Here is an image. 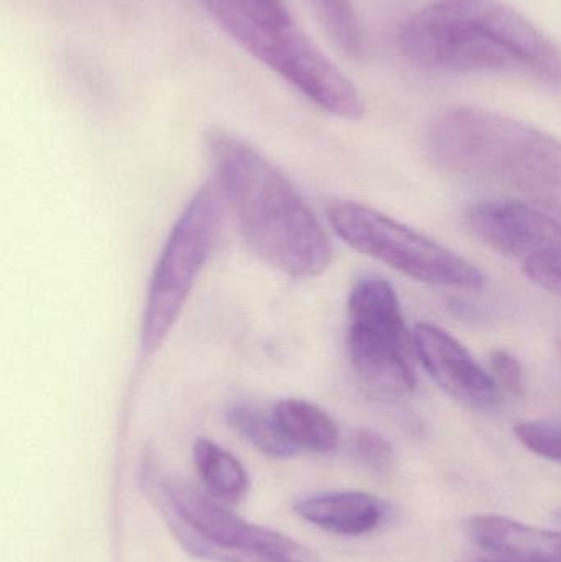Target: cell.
Segmentation results:
<instances>
[{
  "mask_svg": "<svg viewBox=\"0 0 561 562\" xmlns=\"http://www.w3.org/2000/svg\"><path fill=\"white\" fill-rule=\"evenodd\" d=\"M402 55L431 71L510 72L561 89V49L500 0H440L404 20Z\"/></svg>",
  "mask_w": 561,
  "mask_h": 562,
  "instance_id": "cell-1",
  "label": "cell"
},
{
  "mask_svg": "<svg viewBox=\"0 0 561 562\" xmlns=\"http://www.w3.org/2000/svg\"><path fill=\"white\" fill-rule=\"evenodd\" d=\"M206 150L250 249L295 279L325 273L333 257L328 234L292 181L227 132H207Z\"/></svg>",
  "mask_w": 561,
  "mask_h": 562,
  "instance_id": "cell-2",
  "label": "cell"
},
{
  "mask_svg": "<svg viewBox=\"0 0 561 562\" xmlns=\"http://www.w3.org/2000/svg\"><path fill=\"white\" fill-rule=\"evenodd\" d=\"M428 157L441 170L516 191L561 213V142L532 125L478 108L431 122Z\"/></svg>",
  "mask_w": 561,
  "mask_h": 562,
  "instance_id": "cell-3",
  "label": "cell"
},
{
  "mask_svg": "<svg viewBox=\"0 0 561 562\" xmlns=\"http://www.w3.org/2000/svg\"><path fill=\"white\" fill-rule=\"evenodd\" d=\"M206 7L240 48L313 104L343 121L364 115L358 88L299 29L283 0H206Z\"/></svg>",
  "mask_w": 561,
  "mask_h": 562,
  "instance_id": "cell-4",
  "label": "cell"
},
{
  "mask_svg": "<svg viewBox=\"0 0 561 562\" xmlns=\"http://www.w3.org/2000/svg\"><path fill=\"white\" fill-rule=\"evenodd\" d=\"M155 497L178 543L200 560L319 562L312 548L280 531L250 524L187 482L167 479L155 488Z\"/></svg>",
  "mask_w": 561,
  "mask_h": 562,
  "instance_id": "cell-5",
  "label": "cell"
},
{
  "mask_svg": "<svg viewBox=\"0 0 561 562\" xmlns=\"http://www.w3.org/2000/svg\"><path fill=\"white\" fill-rule=\"evenodd\" d=\"M217 190L214 184L200 188L168 234L148 283L142 316L144 356L152 357L161 349L213 254L223 223V193Z\"/></svg>",
  "mask_w": 561,
  "mask_h": 562,
  "instance_id": "cell-6",
  "label": "cell"
},
{
  "mask_svg": "<svg viewBox=\"0 0 561 562\" xmlns=\"http://www.w3.org/2000/svg\"><path fill=\"white\" fill-rule=\"evenodd\" d=\"M328 220L349 247L422 283L478 290L486 281L463 257L364 204L333 201Z\"/></svg>",
  "mask_w": 561,
  "mask_h": 562,
  "instance_id": "cell-7",
  "label": "cell"
},
{
  "mask_svg": "<svg viewBox=\"0 0 561 562\" xmlns=\"http://www.w3.org/2000/svg\"><path fill=\"white\" fill-rule=\"evenodd\" d=\"M471 233L493 252L523 262L561 252V224L514 201H480L467 214Z\"/></svg>",
  "mask_w": 561,
  "mask_h": 562,
  "instance_id": "cell-8",
  "label": "cell"
},
{
  "mask_svg": "<svg viewBox=\"0 0 561 562\" xmlns=\"http://www.w3.org/2000/svg\"><path fill=\"white\" fill-rule=\"evenodd\" d=\"M414 336L407 326L351 321L348 352L359 379L379 395L405 398L415 392V375L411 366Z\"/></svg>",
  "mask_w": 561,
  "mask_h": 562,
  "instance_id": "cell-9",
  "label": "cell"
},
{
  "mask_svg": "<svg viewBox=\"0 0 561 562\" xmlns=\"http://www.w3.org/2000/svg\"><path fill=\"white\" fill-rule=\"evenodd\" d=\"M414 346L431 379L451 398L470 408L486 409L500 402L496 380L484 372L467 347L430 323L415 326Z\"/></svg>",
  "mask_w": 561,
  "mask_h": 562,
  "instance_id": "cell-10",
  "label": "cell"
},
{
  "mask_svg": "<svg viewBox=\"0 0 561 562\" xmlns=\"http://www.w3.org/2000/svg\"><path fill=\"white\" fill-rule=\"evenodd\" d=\"M468 533L478 547L501 560L561 562V533L529 527L496 515H478L468 521Z\"/></svg>",
  "mask_w": 561,
  "mask_h": 562,
  "instance_id": "cell-11",
  "label": "cell"
},
{
  "mask_svg": "<svg viewBox=\"0 0 561 562\" xmlns=\"http://www.w3.org/2000/svg\"><path fill=\"white\" fill-rule=\"evenodd\" d=\"M296 514L329 533L362 537L384 520V504L362 492H323L295 502Z\"/></svg>",
  "mask_w": 561,
  "mask_h": 562,
  "instance_id": "cell-12",
  "label": "cell"
},
{
  "mask_svg": "<svg viewBox=\"0 0 561 562\" xmlns=\"http://www.w3.org/2000/svg\"><path fill=\"white\" fill-rule=\"evenodd\" d=\"M280 428L296 449L306 451H335L339 442V429L335 419L308 400L285 398L273 406Z\"/></svg>",
  "mask_w": 561,
  "mask_h": 562,
  "instance_id": "cell-13",
  "label": "cell"
},
{
  "mask_svg": "<svg viewBox=\"0 0 561 562\" xmlns=\"http://www.w3.org/2000/svg\"><path fill=\"white\" fill-rule=\"evenodd\" d=\"M194 465L201 481L216 501L237 504L249 491V475L243 462L210 439H197L193 446Z\"/></svg>",
  "mask_w": 561,
  "mask_h": 562,
  "instance_id": "cell-14",
  "label": "cell"
},
{
  "mask_svg": "<svg viewBox=\"0 0 561 562\" xmlns=\"http://www.w3.org/2000/svg\"><path fill=\"white\" fill-rule=\"evenodd\" d=\"M227 423L254 448L259 449L269 458H292L299 452V449L289 441L285 432L280 428L273 408L266 409L257 405L240 403L227 412Z\"/></svg>",
  "mask_w": 561,
  "mask_h": 562,
  "instance_id": "cell-15",
  "label": "cell"
},
{
  "mask_svg": "<svg viewBox=\"0 0 561 562\" xmlns=\"http://www.w3.org/2000/svg\"><path fill=\"white\" fill-rule=\"evenodd\" d=\"M336 46L352 59L368 52L364 29L352 0H306Z\"/></svg>",
  "mask_w": 561,
  "mask_h": 562,
  "instance_id": "cell-16",
  "label": "cell"
},
{
  "mask_svg": "<svg viewBox=\"0 0 561 562\" xmlns=\"http://www.w3.org/2000/svg\"><path fill=\"white\" fill-rule=\"evenodd\" d=\"M514 432L530 452L561 464V425L547 422H526L516 425Z\"/></svg>",
  "mask_w": 561,
  "mask_h": 562,
  "instance_id": "cell-17",
  "label": "cell"
},
{
  "mask_svg": "<svg viewBox=\"0 0 561 562\" xmlns=\"http://www.w3.org/2000/svg\"><path fill=\"white\" fill-rule=\"evenodd\" d=\"M356 458L375 474H388L394 465V448L391 442L372 431V429H359L352 439Z\"/></svg>",
  "mask_w": 561,
  "mask_h": 562,
  "instance_id": "cell-18",
  "label": "cell"
},
{
  "mask_svg": "<svg viewBox=\"0 0 561 562\" xmlns=\"http://www.w3.org/2000/svg\"><path fill=\"white\" fill-rule=\"evenodd\" d=\"M527 279L561 296V252L543 254L523 262Z\"/></svg>",
  "mask_w": 561,
  "mask_h": 562,
  "instance_id": "cell-19",
  "label": "cell"
},
{
  "mask_svg": "<svg viewBox=\"0 0 561 562\" xmlns=\"http://www.w3.org/2000/svg\"><path fill=\"white\" fill-rule=\"evenodd\" d=\"M491 369H493L494 380L503 389L513 395H523L524 392V370L519 360L507 352V350H494L491 353Z\"/></svg>",
  "mask_w": 561,
  "mask_h": 562,
  "instance_id": "cell-20",
  "label": "cell"
},
{
  "mask_svg": "<svg viewBox=\"0 0 561 562\" xmlns=\"http://www.w3.org/2000/svg\"><path fill=\"white\" fill-rule=\"evenodd\" d=\"M556 517L557 521H559V524L561 525V510L557 512Z\"/></svg>",
  "mask_w": 561,
  "mask_h": 562,
  "instance_id": "cell-21",
  "label": "cell"
},
{
  "mask_svg": "<svg viewBox=\"0 0 561 562\" xmlns=\"http://www.w3.org/2000/svg\"><path fill=\"white\" fill-rule=\"evenodd\" d=\"M483 562H514V561L500 560V561H483Z\"/></svg>",
  "mask_w": 561,
  "mask_h": 562,
  "instance_id": "cell-22",
  "label": "cell"
},
{
  "mask_svg": "<svg viewBox=\"0 0 561 562\" xmlns=\"http://www.w3.org/2000/svg\"><path fill=\"white\" fill-rule=\"evenodd\" d=\"M559 347H560V353H561V340H560Z\"/></svg>",
  "mask_w": 561,
  "mask_h": 562,
  "instance_id": "cell-23",
  "label": "cell"
}]
</instances>
